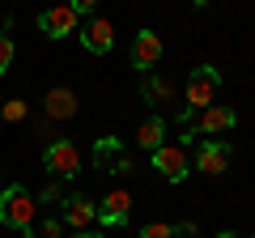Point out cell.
Returning <instances> with one entry per match:
<instances>
[{
  "mask_svg": "<svg viewBox=\"0 0 255 238\" xmlns=\"http://www.w3.org/2000/svg\"><path fill=\"white\" fill-rule=\"evenodd\" d=\"M128 217H132V196L119 187V192H111L107 200H102L98 221H102V226H128Z\"/></svg>",
  "mask_w": 255,
  "mask_h": 238,
  "instance_id": "cell-11",
  "label": "cell"
},
{
  "mask_svg": "<svg viewBox=\"0 0 255 238\" xmlns=\"http://www.w3.org/2000/svg\"><path fill=\"white\" fill-rule=\"evenodd\" d=\"M26 238H64V221L47 217L43 226H30V234H26Z\"/></svg>",
  "mask_w": 255,
  "mask_h": 238,
  "instance_id": "cell-15",
  "label": "cell"
},
{
  "mask_svg": "<svg viewBox=\"0 0 255 238\" xmlns=\"http://www.w3.org/2000/svg\"><path fill=\"white\" fill-rule=\"evenodd\" d=\"M43 162H47V170H51L55 179H77V170H81V153H77L73 140H64V136L47 140Z\"/></svg>",
  "mask_w": 255,
  "mask_h": 238,
  "instance_id": "cell-2",
  "label": "cell"
},
{
  "mask_svg": "<svg viewBox=\"0 0 255 238\" xmlns=\"http://www.w3.org/2000/svg\"><path fill=\"white\" fill-rule=\"evenodd\" d=\"M162 136H166V119H162V115H149L145 123H140V128H136V145H140V149H149V153L166 145Z\"/></svg>",
  "mask_w": 255,
  "mask_h": 238,
  "instance_id": "cell-13",
  "label": "cell"
},
{
  "mask_svg": "<svg viewBox=\"0 0 255 238\" xmlns=\"http://www.w3.org/2000/svg\"><path fill=\"white\" fill-rule=\"evenodd\" d=\"M221 90V73L213 64H200L196 73L187 77V107L191 111H204V107H213V94Z\"/></svg>",
  "mask_w": 255,
  "mask_h": 238,
  "instance_id": "cell-3",
  "label": "cell"
},
{
  "mask_svg": "<svg viewBox=\"0 0 255 238\" xmlns=\"http://www.w3.org/2000/svg\"><path fill=\"white\" fill-rule=\"evenodd\" d=\"M68 4H73L77 17H81V13H94V9H98V0H68Z\"/></svg>",
  "mask_w": 255,
  "mask_h": 238,
  "instance_id": "cell-20",
  "label": "cell"
},
{
  "mask_svg": "<svg viewBox=\"0 0 255 238\" xmlns=\"http://www.w3.org/2000/svg\"><path fill=\"white\" fill-rule=\"evenodd\" d=\"M153 170L162 174L166 183H183L191 174V162H187V153H183V145H162V149H153Z\"/></svg>",
  "mask_w": 255,
  "mask_h": 238,
  "instance_id": "cell-4",
  "label": "cell"
},
{
  "mask_svg": "<svg viewBox=\"0 0 255 238\" xmlns=\"http://www.w3.org/2000/svg\"><path fill=\"white\" fill-rule=\"evenodd\" d=\"M170 94H174L170 81H145V98H162V102H166Z\"/></svg>",
  "mask_w": 255,
  "mask_h": 238,
  "instance_id": "cell-18",
  "label": "cell"
},
{
  "mask_svg": "<svg viewBox=\"0 0 255 238\" xmlns=\"http://www.w3.org/2000/svg\"><path fill=\"white\" fill-rule=\"evenodd\" d=\"M38 30H43L47 38H68L77 34V13L73 4H51V9L38 13Z\"/></svg>",
  "mask_w": 255,
  "mask_h": 238,
  "instance_id": "cell-5",
  "label": "cell"
},
{
  "mask_svg": "<svg viewBox=\"0 0 255 238\" xmlns=\"http://www.w3.org/2000/svg\"><path fill=\"white\" fill-rule=\"evenodd\" d=\"M81 47L90 55H107L111 47H115V26H111L107 17H90L85 30H81Z\"/></svg>",
  "mask_w": 255,
  "mask_h": 238,
  "instance_id": "cell-7",
  "label": "cell"
},
{
  "mask_svg": "<svg viewBox=\"0 0 255 238\" xmlns=\"http://www.w3.org/2000/svg\"><path fill=\"white\" fill-rule=\"evenodd\" d=\"M128 60H132V68L149 73V68H153L157 60H162V38H157L153 30H140V34H136V43H132V55H128Z\"/></svg>",
  "mask_w": 255,
  "mask_h": 238,
  "instance_id": "cell-10",
  "label": "cell"
},
{
  "mask_svg": "<svg viewBox=\"0 0 255 238\" xmlns=\"http://www.w3.org/2000/svg\"><path fill=\"white\" fill-rule=\"evenodd\" d=\"M119 140L115 136H102L98 145H94V162H98V170H107V166H119Z\"/></svg>",
  "mask_w": 255,
  "mask_h": 238,
  "instance_id": "cell-14",
  "label": "cell"
},
{
  "mask_svg": "<svg viewBox=\"0 0 255 238\" xmlns=\"http://www.w3.org/2000/svg\"><path fill=\"white\" fill-rule=\"evenodd\" d=\"M43 111H47L51 119H73V115H77V94H73V90H64V85H55V90L47 94Z\"/></svg>",
  "mask_w": 255,
  "mask_h": 238,
  "instance_id": "cell-12",
  "label": "cell"
},
{
  "mask_svg": "<svg viewBox=\"0 0 255 238\" xmlns=\"http://www.w3.org/2000/svg\"><path fill=\"white\" fill-rule=\"evenodd\" d=\"M13 55H17V47H13L9 30H4V34H0V73H9V64H13Z\"/></svg>",
  "mask_w": 255,
  "mask_h": 238,
  "instance_id": "cell-17",
  "label": "cell"
},
{
  "mask_svg": "<svg viewBox=\"0 0 255 238\" xmlns=\"http://www.w3.org/2000/svg\"><path fill=\"white\" fill-rule=\"evenodd\" d=\"M140 238H174V226H166V221H153V226L140 230Z\"/></svg>",
  "mask_w": 255,
  "mask_h": 238,
  "instance_id": "cell-19",
  "label": "cell"
},
{
  "mask_svg": "<svg viewBox=\"0 0 255 238\" xmlns=\"http://www.w3.org/2000/svg\"><path fill=\"white\" fill-rule=\"evenodd\" d=\"M34 209H38V204H34V196H30V187L9 183L4 192H0V226L30 234V226H34Z\"/></svg>",
  "mask_w": 255,
  "mask_h": 238,
  "instance_id": "cell-1",
  "label": "cell"
},
{
  "mask_svg": "<svg viewBox=\"0 0 255 238\" xmlns=\"http://www.w3.org/2000/svg\"><path fill=\"white\" fill-rule=\"evenodd\" d=\"M0 17H4V13H0Z\"/></svg>",
  "mask_w": 255,
  "mask_h": 238,
  "instance_id": "cell-23",
  "label": "cell"
},
{
  "mask_svg": "<svg viewBox=\"0 0 255 238\" xmlns=\"http://www.w3.org/2000/svg\"><path fill=\"white\" fill-rule=\"evenodd\" d=\"M73 238H102V234H94V230H73Z\"/></svg>",
  "mask_w": 255,
  "mask_h": 238,
  "instance_id": "cell-21",
  "label": "cell"
},
{
  "mask_svg": "<svg viewBox=\"0 0 255 238\" xmlns=\"http://www.w3.org/2000/svg\"><path fill=\"white\" fill-rule=\"evenodd\" d=\"M0 115H4V123H21V119H26V102L4 98V102H0Z\"/></svg>",
  "mask_w": 255,
  "mask_h": 238,
  "instance_id": "cell-16",
  "label": "cell"
},
{
  "mask_svg": "<svg viewBox=\"0 0 255 238\" xmlns=\"http://www.w3.org/2000/svg\"><path fill=\"white\" fill-rule=\"evenodd\" d=\"M217 238H238V234H234V230H221V234H217Z\"/></svg>",
  "mask_w": 255,
  "mask_h": 238,
  "instance_id": "cell-22",
  "label": "cell"
},
{
  "mask_svg": "<svg viewBox=\"0 0 255 238\" xmlns=\"http://www.w3.org/2000/svg\"><path fill=\"white\" fill-rule=\"evenodd\" d=\"M230 162H234V149L226 145V140H204L200 153H196V170H204L213 179V174H226Z\"/></svg>",
  "mask_w": 255,
  "mask_h": 238,
  "instance_id": "cell-6",
  "label": "cell"
},
{
  "mask_svg": "<svg viewBox=\"0 0 255 238\" xmlns=\"http://www.w3.org/2000/svg\"><path fill=\"white\" fill-rule=\"evenodd\" d=\"M98 217V209H94V200L90 196H64V209H60V221H64V230H85L90 221Z\"/></svg>",
  "mask_w": 255,
  "mask_h": 238,
  "instance_id": "cell-8",
  "label": "cell"
},
{
  "mask_svg": "<svg viewBox=\"0 0 255 238\" xmlns=\"http://www.w3.org/2000/svg\"><path fill=\"white\" fill-rule=\"evenodd\" d=\"M238 123L234 107H204L200 119H196V136H221V132H230Z\"/></svg>",
  "mask_w": 255,
  "mask_h": 238,
  "instance_id": "cell-9",
  "label": "cell"
}]
</instances>
